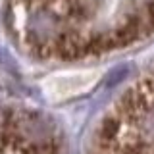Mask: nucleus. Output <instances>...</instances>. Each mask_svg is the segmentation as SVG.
Returning a JSON list of instances; mask_svg holds the SVG:
<instances>
[{"label": "nucleus", "mask_w": 154, "mask_h": 154, "mask_svg": "<svg viewBox=\"0 0 154 154\" xmlns=\"http://www.w3.org/2000/svg\"><path fill=\"white\" fill-rule=\"evenodd\" d=\"M122 127H123V122L116 114H110L102 119L98 129V144L102 150H112V148L118 146Z\"/></svg>", "instance_id": "f257e3e1"}, {"label": "nucleus", "mask_w": 154, "mask_h": 154, "mask_svg": "<svg viewBox=\"0 0 154 154\" xmlns=\"http://www.w3.org/2000/svg\"><path fill=\"white\" fill-rule=\"evenodd\" d=\"M143 14H144V19L148 21V25H150L152 31H154V0H146V2H144Z\"/></svg>", "instance_id": "f03ea898"}]
</instances>
